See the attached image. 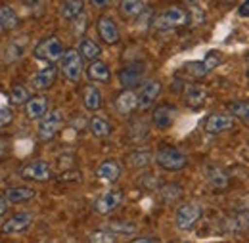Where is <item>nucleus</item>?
I'll use <instances>...</instances> for the list:
<instances>
[{
    "label": "nucleus",
    "instance_id": "f257e3e1",
    "mask_svg": "<svg viewBox=\"0 0 249 243\" xmlns=\"http://www.w3.org/2000/svg\"><path fill=\"white\" fill-rule=\"evenodd\" d=\"M156 163H157V167L163 169V171L177 173V171H182V169L186 167L188 157H186V153H182L178 148L161 146L156 152Z\"/></svg>",
    "mask_w": 249,
    "mask_h": 243
},
{
    "label": "nucleus",
    "instance_id": "f03ea898",
    "mask_svg": "<svg viewBox=\"0 0 249 243\" xmlns=\"http://www.w3.org/2000/svg\"><path fill=\"white\" fill-rule=\"evenodd\" d=\"M190 16L184 8L180 6H169L165 8L156 19V27L159 31H169V29H175V27H182L186 25Z\"/></svg>",
    "mask_w": 249,
    "mask_h": 243
},
{
    "label": "nucleus",
    "instance_id": "7ed1b4c3",
    "mask_svg": "<svg viewBox=\"0 0 249 243\" xmlns=\"http://www.w3.org/2000/svg\"><path fill=\"white\" fill-rule=\"evenodd\" d=\"M63 44L58 36H46L44 40H40L35 50H33V56L40 61H48V63H54V61H60V58L63 56Z\"/></svg>",
    "mask_w": 249,
    "mask_h": 243
},
{
    "label": "nucleus",
    "instance_id": "20e7f679",
    "mask_svg": "<svg viewBox=\"0 0 249 243\" xmlns=\"http://www.w3.org/2000/svg\"><path fill=\"white\" fill-rule=\"evenodd\" d=\"M60 71L69 83H79L83 75V56L79 50H65L63 56L60 58Z\"/></svg>",
    "mask_w": 249,
    "mask_h": 243
},
{
    "label": "nucleus",
    "instance_id": "39448f33",
    "mask_svg": "<svg viewBox=\"0 0 249 243\" xmlns=\"http://www.w3.org/2000/svg\"><path fill=\"white\" fill-rule=\"evenodd\" d=\"M62 122H63L62 111H58V109L48 111L42 119H38V126H36V136H38V140H40V142H50V140L58 134Z\"/></svg>",
    "mask_w": 249,
    "mask_h": 243
},
{
    "label": "nucleus",
    "instance_id": "423d86ee",
    "mask_svg": "<svg viewBox=\"0 0 249 243\" xmlns=\"http://www.w3.org/2000/svg\"><path fill=\"white\" fill-rule=\"evenodd\" d=\"M199 218H201V207L196 205V203H184L175 213V224H177L178 230L186 232Z\"/></svg>",
    "mask_w": 249,
    "mask_h": 243
},
{
    "label": "nucleus",
    "instance_id": "0eeeda50",
    "mask_svg": "<svg viewBox=\"0 0 249 243\" xmlns=\"http://www.w3.org/2000/svg\"><path fill=\"white\" fill-rule=\"evenodd\" d=\"M144 71H146L144 63H130V65L123 67L117 75L121 87L124 90H134L136 87H140L144 81Z\"/></svg>",
    "mask_w": 249,
    "mask_h": 243
},
{
    "label": "nucleus",
    "instance_id": "6e6552de",
    "mask_svg": "<svg viewBox=\"0 0 249 243\" xmlns=\"http://www.w3.org/2000/svg\"><path fill=\"white\" fill-rule=\"evenodd\" d=\"M19 174L31 182H46L52 178V169L46 161H31L19 169Z\"/></svg>",
    "mask_w": 249,
    "mask_h": 243
},
{
    "label": "nucleus",
    "instance_id": "1a4fd4ad",
    "mask_svg": "<svg viewBox=\"0 0 249 243\" xmlns=\"http://www.w3.org/2000/svg\"><path fill=\"white\" fill-rule=\"evenodd\" d=\"M121 201H123V191L121 190H109V191H106L94 199V211L98 214H109L121 205Z\"/></svg>",
    "mask_w": 249,
    "mask_h": 243
},
{
    "label": "nucleus",
    "instance_id": "9d476101",
    "mask_svg": "<svg viewBox=\"0 0 249 243\" xmlns=\"http://www.w3.org/2000/svg\"><path fill=\"white\" fill-rule=\"evenodd\" d=\"M31 222H33V214L29 213V211H19V213H16L14 216H10V218L2 224L0 232H2L4 236L21 234V232H25V230L31 226Z\"/></svg>",
    "mask_w": 249,
    "mask_h": 243
},
{
    "label": "nucleus",
    "instance_id": "9b49d317",
    "mask_svg": "<svg viewBox=\"0 0 249 243\" xmlns=\"http://www.w3.org/2000/svg\"><path fill=\"white\" fill-rule=\"evenodd\" d=\"M161 90H163V87H161L159 81H148L146 85H142L140 92H136V98H138V109H142V111L150 109V107L156 104V100L159 98Z\"/></svg>",
    "mask_w": 249,
    "mask_h": 243
},
{
    "label": "nucleus",
    "instance_id": "f8f14e48",
    "mask_svg": "<svg viewBox=\"0 0 249 243\" xmlns=\"http://www.w3.org/2000/svg\"><path fill=\"white\" fill-rule=\"evenodd\" d=\"M177 119V107L171 104H161L152 111V122L159 130H167L173 126V122Z\"/></svg>",
    "mask_w": 249,
    "mask_h": 243
},
{
    "label": "nucleus",
    "instance_id": "ddd939ff",
    "mask_svg": "<svg viewBox=\"0 0 249 243\" xmlns=\"http://www.w3.org/2000/svg\"><path fill=\"white\" fill-rule=\"evenodd\" d=\"M96 31H98L100 38H102L106 44H117L119 38H121V33H119L117 23H115L111 17H107V16H102V17L98 19Z\"/></svg>",
    "mask_w": 249,
    "mask_h": 243
},
{
    "label": "nucleus",
    "instance_id": "4468645a",
    "mask_svg": "<svg viewBox=\"0 0 249 243\" xmlns=\"http://www.w3.org/2000/svg\"><path fill=\"white\" fill-rule=\"evenodd\" d=\"M232 126H234V117L230 113H213L203 122V128L209 134H218V132L230 130Z\"/></svg>",
    "mask_w": 249,
    "mask_h": 243
},
{
    "label": "nucleus",
    "instance_id": "2eb2a0df",
    "mask_svg": "<svg viewBox=\"0 0 249 243\" xmlns=\"http://www.w3.org/2000/svg\"><path fill=\"white\" fill-rule=\"evenodd\" d=\"M121 173H123L121 163H117V161H113V159H107V161L100 163L98 169H96V176H98L102 182H107V184H113L115 180H119Z\"/></svg>",
    "mask_w": 249,
    "mask_h": 243
},
{
    "label": "nucleus",
    "instance_id": "dca6fc26",
    "mask_svg": "<svg viewBox=\"0 0 249 243\" xmlns=\"http://www.w3.org/2000/svg\"><path fill=\"white\" fill-rule=\"evenodd\" d=\"M56 77H58V69L54 65H48V67H44V69H40V71H36L33 75L31 87L36 88V90H46V88H50L54 85Z\"/></svg>",
    "mask_w": 249,
    "mask_h": 243
},
{
    "label": "nucleus",
    "instance_id": "f3484780",
    "mask_svg": "<svg viewBox=\"0 0 249 243\" xmlns=\"http://www.w3.org/2000/svg\"><path fill=\"white\" fill-rule=\"evenodd\" d=\"M48 98L46 96H33L31 100L25 104V115L31 121H38L48 113Z\"/></svg>",
    "mask_w": 249,
    "mask_h": 243
},
{
    "label": "nucleus",
    "instance_id": "a211bd4d",
    "mask_svg": "<svg viewBox=\"0 0 249 243\" xmlns=\"http://www.w3.org/2000/svg\"><path fill=\"white\" fill-rule=\"evenodd\" d=\"M134 109H138V98L134 90H123L115 98V111L119 115H130Z\"/></svg>",
    "mask_w": 249,
    "mask_h": 243
},
{
    "label": "nucleus",
    "instance_id": "6ab92c4d",
    "mask_svg": "<svg viewBox=\"0 0 249 243\" xmlns=\"http://www.w3.org/2000/svg\"><path fill=\"white\" fill-rule=\"evenodd\" d=\"M36 195V191L33 188H27V186H16V188H8L4 197L8 203H14V205H19V203H27L31 201L33 197Z\"/></svg>",
    "mask_w": 249,
    "mask_h": 243
},
{
    "label": "nucleus",
    "instance_id": "aec40b11",
    "mask_svg": "<svg viewBox=\"0 0 249 243\" xmlns=\"http://www.w3.org/2000/svg\"><path fill=\"white\" fill-rule=\"evenodd\" d=\"M87 77L94 83H109L111 81V69L107 67L106 61L94 60L87 69Z\"/></svg>",
    "mask_w": 249,
    "mask_h": 243
},
{
    "label": "nucleus",
    "instance_id": "412c9836",
    "mask_svg": "<svg viewBox=\"0 0 249 243\" xmlns=\"http://www.w3.org/2000/svg\"><path fill=\"white\" fill-rule=\"evenodd\" d=\"M85 14V0H63L60 6V16L65 21H75Z\"/></svg>",
    "mask_w": 249,
    "mask_h": 243
},
{
    "label": "nucleus",
    "instance_id": "4be33fe9",
    "mask_svg": "<svg viewBox=\"0 0 249 243\" xmlns=\"http://www.w3.org/2000/svg\"><path fill=\"white\" fill-rule=\"evenodd\" d=\"M83 104H85V109L90 111V113H96L102 104H104V98H102V92L98 87L94 85H89L85 87V92H83Z\"/></svg>",
    "mask_w": 249,
    "mask_h": 243
},
{
    "label": "nucleus",
    "instance_id": "5701e85b",
    "mask_svg": "<svg viewBox=\"0 0 249 243\" xmlns=\"http://www.w3.org/2000/svg\"><path fill=\"white\" fill-rule=\"evenodd\" d=\"M19 25V16L18 12L6 4V2H0V29L2 31H12Z\"/></svg>",
    "mask_w": 249,
    "mask_h": 243
},
{
    "label": "nucleus",
    "instance_id": "b1692460",
    "mask_svg": "<svg viewBox=\"0 0 249 243\" xmlns=\"http://www.w3.org/2000/svg\"><path fill=\"white\" fill-rule=\"evenodd\" d=\"M207 100V88L201 85H190L184 90V102L190 107H199Z\"/></svg>",
    "mask_w": 249,
    "mask_h": 243
},
{
    "label": "nucleus",
    "instance_id": "393cba45",
    "mask_svg": "<svg viewBox=\"0 0 249 243\" xmlns=\"http://www.w3.org/2000/svg\"><path fill=\"white\" fill-rule=\"evenodd\" d=\"M79 54L83 56V60L94 61L98 60V56L102 54V48L98 46V42H94L92 38H81L79 40Z\"/></svg>",
    "mask_w": 249,
    "mask_h": 243
},
{
    "label": "nucleus",
    "instance_id": "a878e982",
    "mask_svg": "<svg viewBox=\"0 0 249 243\" xmlns=\"http://www.w3.org/2000/svg\"><path fill=\"white\" fill-rule=\"evenodd\" d=\"M89 128H90V132H92L96 138H106L111 132V124H109V121L106 117H102V115H92L90 121H89Z\"/></svg>",
    "mask_w": 249,
    "mask_h": 243
},
{
    "label": "nucleus",
    "instance_id": "bb28decb",
    "mask_svg": "<svg viewBox=\"0 0 249 243\" xmlns=\"http://www.w3.org/2000/svg\"><path fill=\"white\" fill-rule=\"evenodd\" d=\"M144 0H121L119 8L124 17H138L144 12Z\"/></svg>",
    "mask_w": 249,
    "mask_h": 243
},
{
    "label": "nucleus",
    "instance_id": "cd10ccee",
    "mask_svg": "<svg viewBox=\"0 0 249 243\" xmlns=\"http://www.w3.org/2000/svg\"><path fill=\"white\" fill-rule=\"evenodd\" d=\"M31 98H33L31 92L27 90V87H23V85H14V87L10 88V100H12V104H16V105H25Z\"/></svg>",
    "mask_w": 249,
    "mask_h": 243
},
{
    "label": "nucleus",
    "instance_id": "c85d7f7f",
    "mask_svg": "<svg viewBox=\"0 0 249 243\" xmlns=\"http://www.w3.org/2000/svg\"><path fill=\"white\" fill-rule=\"evenodd\" d=\"M228 113H230L234 119L249 122V102H232V104L228 105Z\"/></svg>",
    "mask_w": 249,
    "mask_h": 243
},
{
    "label": "nucleus",
    "instance_id": "c756f323",
    "mask_svg": "<svg viewBox=\"0 0 249 243\" xmlns=\"http://www.w3.org/2000/svg\"><path fill=\"white\" fill-rule=\"evenodd\" d=\"M89 240H90V243H115L117 236L111 230H96V232L90 234Z\"/></svg>",
    "mask_w": 249,
    "mask_h": 243
},
{
    "label": "nucleus",
    "instance_id": "7c9ffc66",
    "mask_svg": "<svg viewBox=\"0 0 249 243\" xmlns=\"http://www.w3.org/2000/svg\"><path fill=\"white\" fill-rule=\"evenodd\" d=\"M209 184H211L215 190H224V188L228 186V176H226L222 171L213 169V171L209 173Z\"/></svg>",
    "mask_w": 249,
    "mask_h": 243
},
{
    "label": "nucleus",
    "instance_id": "2f4dec72",
    "mask_svg": "<svg viewBox=\"0 0 249 243\" xmlns=\"http://www.w3.org/2000/svg\"><path fill=\"white\" fill-rule=\"evenodd\" d=\"M150 150H136V152L130 153V157H128V161L134 165V167H144L150 159H152V155H150Z\"/></svg>",
    "mask_w": 249,
    "mask_h": 243
},
{
    "label": "nucleus",
    "instance_id": "473e14b6",
    "mask_svg": "<svg viewBox=\"0 0 249 243\" xmlns=\"http://www.w3.org/2000/svg\"><path fill=\"white\" fill-rule=\"evenodd\" d=\"M222 63V56L218 54V52H209L207 56H205V60L201 61V65H203V69L209 73V71H213L215 67H218Z\"/></svg>",
    "mask_w": 249,
    "mask_h": 243
},
{
    "label": "nucleus",
    "instance_id": "72a5a7b5",
    "mask_svg": "<svg viewBox=\"0 0 249 243\" xmlns=\"http://www.w3.org/2000/svg\"><path fill=\"white\" fill-rule=\"evenodd\" d=\"M12 119H14L12 109L6 107V105H0V128H2V126H8V124L12 122Z\"/></svg>",
    "mask_w": 249,
    "mask_h": 243
},
{
    "label": "nucleus",
    "instance_id": "f704fd0d",
    "mask_svg": "<svg viewBox=\"0 0 249 243\" xmlns=\"http://www.w3.org/2000/svg\"><path fill=\"white\" fill-rule=\"evenodd\" d=\"M109 228H111V230L121 228L119 232H123V234H132V232H136V226H134V224H130V222H113Z\"/></svg>",
    "mask_w": 249,
    "mask_h": 243
},
{
    "label": "nucleus",
    "instance_id": "c9c22d12",
    "mask_svg": "<svg viewBox=\"0 0 249 243\" xmlns=\"http://www.w3.org/2000/svg\"><path fill=\"white\" fill-rule=\"evenodd\" d=\"M130 243H161L157 238L154 236H144V238H136V240H132Z\"/></svg>",
    "mask_w": 249,
    "mask_h": 243
},
{
    "label": "nucleus",
    "instance_id": "e433bc0d",
    "mask_svg": "<svg viewBox=\"0 0 249 243\" xmlns=\"http://www.w3.org/2000/svg\"><path fill=\"white\" fill-rule=\"evenodd\" d=\"M238 14H240L242 17H249V0H244V2H242V6L238 8Z\"/></svg>",
    "mask_w": 249,
    "mask_h": 243
},
{
    "label": "nucleus",
    "instance_id": "4c0bfd02",
    "mask_svg": "<svg viewBox=\"0 0 249 243\" xmlns=\"http://www.w3.org/2000/svg\"><path fill=\"white\" fill-rule=\"evenodd\" d=\"M90 4H92L94 8H106V6L111 4V0H90Z\"/></svg>",
    "mask_w": 249,
    "mask_h": 243
},
{
    "label": "nucleus",
    "instance_id": "58836bf2",
    "mask_svg": "<svg viewBox=\"0 0 249 243\" xmlns=\"http://www.w3.org/2000/svg\"><path fill=\"white\" fill-rule=\"evenodd\" d=\"M6 211H8V201H6L4 195H0V216H4Z\"/></svg>",
    "mask_w": 249,
    "mask_h": 243
},
{
    "label": "nucleus",
    "instance_id": "ea45409f",
    "mask_svg": "<svg viewBox=\"0 0 249 243\" xmlns=\"http://www.w3.org/2000/svg\"><path fill=\"white\" fill-rule=\"evenodd\" d=\"M188 4H194V2H197V0H186Z\"/></svg>",
    "mask_w": 249,
    "mask_h": 243
}]
</instances>
